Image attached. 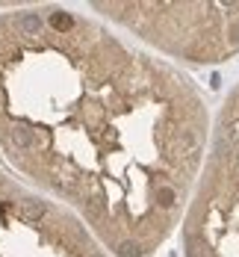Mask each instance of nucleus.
Segmentation results:
<instances>
[{"mask_svg": "<svg viewBox=\"0 0 239 257\" xmlns=\"http://www.w3.org/2000/svg\"><path fill=\"white\" fill-rule=\"evenodd\" d=\"M171 154L177 157V160L195 163V157H198V133H195V130H180V133H174V139H171Z\"/></svg>", "mask_w": 239, "mask_h": 257, "instance_id": "nucleus-1", "label": "nucleus"}, {"mask_svg": "<svg viewBox=\"0 0 239 257\" xmlns=\"http://www.w3.org/2000/svg\"><path fill=\"white\" fill-rule=\"evenodd\" d=\"M18 216H21V222H27V225H36V222H42L48 216V207L42 204V201H21L18 204Z\"/></svg>", "mask_w": 239, "mask_h": 257, "instance_id": "nucleus-2", "label": "nucleus"}, {"mask_svg": "<svg viewBox=\"0 0 239 257\" xmlns=\"http://www.w3.org/2000/svg\"><path fill=\"white\" fill-rule=\"evenodd\" d=\"M9 142H12L15 148L27 151V148H33V145H36V136H33V130H27V127H21V124H15V127L9 130Z\"/></svg>", "mask_w": 239, "mask_h": 257, "instance_id": "nucleus-3", "label": "nucleus"}, {"mask_svg": "<svg viewBox=\"0 0 239 257\" xmlns=\"http://www.w3.org/2000/svg\"><path fill=\"white\" fill-rule=\"evenodd\" d=\"M154 198H157V204L162 210H171V207L177 204V189L168 186V183H159L157 189H154Z\"/></svg>", "mask_w": 239, "mask_h": 257, "instance_id": "nucleus-4", "label": "nucleus"}, {"mask_svg": "<svg viewBox=\"0 0 239 257\" xmlns=\"http://www.w3.org/2000/svg\"><path fill=\"white\" fill-rule=\"evenodd\" d=\"M51 27L56 30V33H71L74 27H77V21L68 15V12H62V9H56V12H51Z\"/></svg>", "mask_w": 239, "mask_h": 257, "instance_id": "nucleus-5", "label": "nucleus"}, {"mask_svg": "<svg viewBox=\"0 0 239 257\" xmlns=\"http://www.w3.org/2000/svg\"><path fill=\"white\" fill-rule=\"evenodd\" d=\"M83 204H86V213H89V219H95V222H98V219L104 216V195H89Z\"/></svg>", "mask_w": 239, "mask_h": 257, "instance_id": "nucleus-6", "label": "nucleus"}, {"mask_svg": "<svg viewBox=\"0 0 239 257\" xmlns=\"http://www.w3.org/2000/svg\"><path fill=\"white\" fill-rule=\"evenodd\" d=\"M115 251H118L121 257H142V245H139V242H133V239H124Z\"/></svg>", "mask_w": 239, "mask_h": 257, "instance_id": "nucleus-7", "label": "nucleus"}, {"mask_svg": "<svg viewBox=\"0 0 239 257\" xmlns=\"http://www.w3.org/2000/svg\"><path fill=\"white\" fill-rule=\"evenodd\" d=\"M224 142L227 145H239V118H230L224 124Z\"/></svg>", "mask_w": 239, "mask_h": 257, "instance_id": "nucleus-8", "label": "nucleus"}, {"mask_svg": "<svg viewBox=\"0 0 239 257\" xmlns=\"http://www.w3.org/2000/svg\"><path fill=\"white\" fill-rule=\"evenodd\" d=\"M21 27H24L27 33H39V30H42V21H39V15H33V12H30V15L21 18Z\"/></svg>", "mask_w": 239, "mask_h": 257, "instance_id": "nucleus-9", "label": "nucleus"}]
</instances>
